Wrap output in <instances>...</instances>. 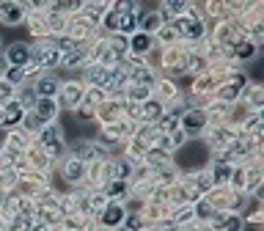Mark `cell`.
Segmentation results:
<instances>
[{
  "instance_id": "obj_28",
  "label": "cell",
  "mask_w": 264,
  "mask_h": 231,
  "mask_svg": "<svg viewBox=\"0 0 264 231\" xmlns=\"http://www.w3.org/2000/svg\"><path fill=\"white\" fill-rule=\"evenodd\" d=\"M165 11H171V14H182V11H185V3H182V0H171V3L165 6Z\"/></svg>"
},
{
  "instance_id": "obj_20",
  "label": "cell",
  "mask_w": 264,
  "mask_h": 231,
  "mask_svg": "<svg viewBox=\"0 0 264 231\" xmlns=\"http://www.w3.org/2000/svg\"><path fill=\"white\" fill-rule=\"evenodd\" d=\"M212 176H215V182H226L228 176H231V165H228V162H218L215 171H212Z\"/></svg>"
},
{
  "instance_id": "obj_32",
  "label": "cell",
  "mask_w": 264,
  "mask_h": 231,
  "mask_svg": "<svg viewBox=\"0 0 264 231\" xmlns=\"http://www.w3.org/2000/svg\"><path fill=\"white\" fill-rule=\"evenodd\" d=\"M11 97V85L9 83H0V99H9Z\"/></svg>"
},
{
  "instance_id": "obj_9",
  "label": "cell",
  "mask_w": 264,
  "mask_h": 231,
  "mask_svg": "<svg viewBox=\"0 0 264 231\" xmlns=\"http://www.w3.org/2000/svg\"><path fill=\"white\" fill-rule=\"evenodd\" d=\"M0 19L9 25H17L22 19V6L17 3H9V0H0Z\"/></svg>"
},
{
  "instance_id": "obj_1",
  "label": "cell",
  "mask_w": 264,
  "mask_h": 231,
  "mask_svg": "<svg viewBox=\"0 0 264 231\" xmlns=\"http://www.w3.org/2000/svg\"><path fill=\"white\" fill-rule=\"evenodd\" d=\"M31 61L39 66H58L61 64V50L55 44H42L36 52H31Z\"/></svg>"
},
{
  "instance_id": "obj_23",
  "label": "cell",
  "mask_w": 264,
  "mask_h": 231,
  "mask_svg": "<svg viewBox=\"0 0 264 231\" xmlns=\"http://www.w3.org/2000/svg\"><path fill=\"white\" fill-rule=\"evenodd\" d=\"M22 77H25V69H14V66H11L9 74H6V83H9V85H14V83H19Z\"/></svg>"
},
{
  "instance_id": "obj_10",
  "label": "cell",
  "mask_w": 264,
  "mask_h": 231,
  "mask_svg": "<svg viewBox=\"0 0 264 231\" xmlns=\"http://www.w3.org/2000/svg\"><path fill=\"white\" fill-rule=\"evenodd\" d=\"M182 127H185V132H198V130H204V124H207V115L204 113H198V110H190L187 115H182Z\"/></svg>"
},
{
  "instance_id": "obj_25",
  "label": "cell",
  "mask_w": 264,
  "mask_h": 231,
  "mask_svg": "<svg viewBox=\"0 0 264 231\" xmlns=\"http://www.w3.org/2000/svg\"><path fill=\"white\" fill-rule=\"evenodd\" d=\"M64 99H69V102H66V105H74V102L80 99V91H77V88H74V85H69V88H66V91H64Z\"/></svg>"
},
{
  "instance_id": "obj_31",
  "label": "cell",
  "mask_w": 264,
  "mask_h": 231,
  "mask_svg": "<svg viewBox=\"0 0 264 231\" xmlns=\"http://www.w3.org/2000/svg\"><path fill=\"white\" fill-rule=\"evenodd\" d=\"M116 19H119V17H116V11H110V14L105 17V25H107V28H113V31H116Z\"/></svg>"
},
{
  "instance_id": "obj_14",
  "label": "cell",
  "mask_w": 264,
  "mask_h": 231,
  "mask_svg": "<svg viewBox=\"0 0 264 231\" xmlns=\"http://www.w3.org/2000/svg\"><path fill=\"white\" fill-rule=\"evenodd\" d=\"M138 22L143 25V33L149 36V33H154L162 25V14L160 11H149V14H143V17H138Z\"/></svg>"
},
{
  "instance_id": "obj_18",
  "label": "cell",
  "mask_w": 264,
  "mask_h": 231,
  "mask_svg": "<svg viewBox=\"0 0 264 231\" xmlns=\"http://www.w3.org/2000/svg\"><path fill=\"white\" fill-rule=\"evenodd\" d=\"M234 55H237V58H242V61H250V58L256 55V47L250 44V42H240V44L234 47Z\"/></svg>"
},
{
  "instance_id": "obj_4",
  "label": "cell",
  "mask_w": 264,
  "mask_h": 231,
  "mask_svg": "<svg viewBox=\"0 0 264 231\" xmlns=\"http://www.w3.org/2000/svg\"><path fill=\"white\" fill-rule=\"evenodd\" d=\"M42 143H44V149L52 154V157H58L61 149H64V140H61V130H58V127H44Z\"/></svg>"
},
{
  "instance_id": "obj_29",
  "label": "cell",
  "mask_w": 264,
  "mask_h": 231,
  "mask_svg": "<svg viewBox=\"0 0 264 231\" xmlns=\"http://www.w3.org/2000/svg\"><path fill=\"white\" fill-rule=\"evenodd\" d=\"M190 217H193V209L185 207V209H179V212H176V223H187Z\"/></svg>"
},
{
  "instance_id": "obj_11",
  "label": "cell",
  "mask_w": 264,
  "mask_h": 231,
  "mask_svg": "<svg viewBox=\"0 0 264 231\" xmlns=\"http://www.w3.org/2000/svg\"><path fill=\"white\" fill-rule=\"evenodd\" d=\"M36 99H52L58 94V80L55 77H44V80H39L36 83Z\"/></svg>"
},
{
  "instance_id": "obj_7",
  "label": "cell",
  "mask_w": 264,
  "mask_h": 231,
  "mask_svg": "<svg viewBox=\"0 0 264 231\" xmlns=\"http://www.w3.org/2000/svg\"><path fill=\"white\" fill-rule=\"evenodd\" d=\"M116 31L119 33H127V36H132L135 28H138V6H135L132 11H121V14H116Z\"/></svg>"
},
{
  "instance_id": "obj_22",
  "label": "cell",
  "mask_w": 264,
  "mask_h": 231,
  "mask_svg": "<svg viewBox=\"0 0 264 231\" xmlns=\"http://www.w3.org/2000/svg\"><path fill=\"white\" fill-rule=\"evenodd\" d=\"M223 231H242V220L240 217H223Z\"/></svg>"
},
{
  "instance_id": "obj_16",
  "label": "cell",
  "mask_w": 264,
  "mask_h": 231,
  "mask_svg": "<svg viewBox=\"0 0 264 231\" xmlns=\"http://www.w3.org/2000/svg\"><path fill=\"white\" fill-rule=\"evenodd\" d=\"M143 119H146V121H157V119H162V105H160V102L146 99V105H143Z\"/></svg>"
},
{
  "instance_id": "obj_26",
  "label": "cell",
  "mask_w": 264,
  "mask_h": 231,
  "mask_svg": "<svg viewBox=\"0 0 264 231\" xmlns=\"http://www.w3.org/2000/svg\"><path fill=\"white\" fill-rule=\"evenodd\" d=\"M11 231H31V220H28V217H17Z\"/></svg>"
},
{
  "instance_id": "obj_5",
  "label": "cell",
  "mask_w": 264,
  "mask_h": 231,
  "mask_svg": "<svg viewBox=\"0 0 264 231\" xmlns=\"http://www.w3.org/2000/svg\"><path fill=\"white\" fill-rule=\"evenodd\" d=\"M22 115H25V107H22V102L11 99L9 105H6V110L0 113V124H3V127H14L17 121H22Z\"/></svg>"
},
{
  "instance_id": "obj_24",
  "label": "cell",
  "mask_w": 264,
  "mask_h": 231,
  "mask_svg": "<svg viewBox=\"0 0 264 231\" xmlns=\"http://www.w3.org/2000/svg\"><path fill=\"white\" fill-rule=\"evenodd\" d=\"M176 124H179V115H165V119H162V130L165 132L176 130Z\"/></svg>"
},
{
  "instance_id": "obj_17",
  "label": "cell",
  "mask_w": 264,
  "mask_h": 231,
  "mask_svg": "<svg viewBox=\"0 0 264 231\" xmlns=\"http://www.w3.org/2000/svg\"><path fill=\"white\" fill-rule=\"evenodd\" d=\"M94 157H97V146H94V143H80V146H74V160L85 162V160H94Z\"/></svg>"
},
{
  "instance_id": "obj_2",
  "label": "cell",
  "mask_w": 264,
  "mask_h": 231,
  "mask_svg": "<svg viewBox=\"0 0 264 231\" xmlns=\"http://www.w3.org/2000/svg\"><path fill=\"white\" fill-rule=\"evenodd\" d=\"M6 58H9V64L14 66V69H22V66L31 64V47L22 44V42H14L6 50Z\"/></svg>"
},
{
  "instance_id": "obj_13",
  "label": "cell",
  "mask_w": 264,
  "mask_h": 231,
  "mask_svg": "<svg viewBox=\"0 0 264 231\" xmlns=\"http://www.w3.org/2000/svg\"><path fill=\"white\" fill-rule=\"evenodd\" d=\"M88 80L94 85L107 88V83H110V66H94V69H88Z\"/></svg>"
},
{
  "instance_id": "obj_19",
  "label": "cell",
  "mask_w": 264,
  "mask_h": 231,
  "mask_svg": "<svg viewBox=\"0 0 264 231\" xmlns=\"http://www.w3.org/2000/svg\"><path fill=\"white\" fill-rule=\"evenodd\" d=\"M130 97L138 99V102H146V99H152V88H149V85H132Z\"/></svg>"
},
{
  "instance_id": "obj_27",
  "label": "cell",
  "mask_w": 264,
  "mask_h": 231,
  "mask_svg": "<svg viewBox=\"0 0 264 231\" xmlns=\"http://www.w3.org/2000/svg\"><path fill=\"white\" fill-rule=\"evenodd\" d=\"M237 94H240V85H226V88L220 91V97H223V99H237Z\"/></svg>"
},
{
  "instance_id": "obj_21",
  "label": "cell",
  "mask_w": 264,
  "mask_h": 231,
  "mask_svg": "<svg viewBox=\"0 0 264 231\" xmlns=\"http://www.w3.org/2000/svg\"><path fill=\"white\" fill-rule=\"evenodd\" d=\"M127 193V185L121 179H113L110 185H107V195H110V198H119V195H124Z\"/></svg>"
},
{
  "instance_id": "obj_33",
  "label": "cell",
  "mask_w": 264,
  "mask_h": 231,
  "mask_svg": "<svg viewBox=\"0 0 264 231\" xmlns=\"http://www.w3.org/2000/svg\"><path fill=\"white\" fill-rule=\"evenodd\" d=\"M193 212H195V215H201V217H209V212H212V209H209L207 204H201V207H195V209H193Z\"/></svg>"
},
{
  "instance_id": "obj_6",
  "label": "cell",
  "mask_w": 264,
  "mask_h": 231,
  "mask_svg": "<svg viewBox=\"0 0 264 231\" xmlns=\"http://www.w3.org/2000/svg\"><path fill=\"white\" fill-rule=\"evenodd\" d=\"M33 119H36L39 124L52 121V119H55V102H52V99H36V102H33Z\"/></svg>"
},
{
  "instance_id": "obj_12",
  "label": "cell",
  "mask_w": 264,
  "mask_h": 231,
  "mask_svg": "<svg viewBox=\"0 0 264 231\" xmlns=\"http://www.w3.org/2000/svg\"><path fill=\"white\" fill-rule=\"evenodd\" d=\"M83 176H85V162H80V160L72 157V160L64 165V179H66V182H80Z\"/></svg>"
},
{
  "instance_id": "obj_15",
  "label": "cell",
  "mask_w": 264,
  "mask_h": 231,
  "mask_svg": "<svg viewBox=\"0 0 264 231\" xmlns=\"http://www.w3.org/2000/svg\"><path fill=\"white\" fill-rule=\"evenodd\" d=\"M127 44H130L132 52H146L149 47H152V36H146V33H132V39Z\"/></svg>"
},
{
  "instance_id": "obj_35",
  "label": "cell",
  "mask_w": 264,
  "mask_h": 231,
  "mask_svg": "<svg viewBox=\"0 0 264 231\" xmlns=\"http://www.w3.org/2000/svg\"><path fill=\"white\" fill-rule=\"evenodd\" d=\"M0 231H3V228H0Z\"/></svg>"
},
{
  "instance_id": "obj_8",
  "label": "cell",
  "mask_w": 264,
  "mask_h": 231,
  "mask_svg": "<svg viewBox=\"0 0 264 231\" xmlns=\"http://www.w3.org/2000/svg\"><path fill=\"white\" fill-rule=\"evenodd\" d=\"M124 217H127L124 207H121V204H110V207H105V212H102V223L107 228H116V226L124 223Z\"/></svg>"
},
{
  "instance_id": "obj_30",
  "label": "cell",
  "mask_w": 264,
  "mask_h": 231,
  "mask_svg": "<svg viewBox=\"0 0 264 231\" xmlns=\"http://www.w3.org/2000/svg\"><path fill=\"white\" fill-rule=\"evenodd\" d=\"M124 220H127V228H130V231H138V228H140V220H138V217H124Z\"/></svg>"
},
{
  "instance_id": "obj_34",
  "label": "cell",
  "mask_w": 264,
  "mask_h": 231,
  "mask_svg": "<svg viewBox=\"0 0 264 231\" xmlns=\"http://www.w3.org/2000/svg\"><path fill=\"white\" fill-rule=\"evenodd\" d=\"M171 140H173V146H179V143H182V140H185V132H176V135H173V138H171Z\"/></svg>"
},
{
  "instance_id": "obj_3",
  "label": "cell",
  "mask_w": 264,
  "mask_h": 231,
  "mask_svg": "<svg viewBox=\"0 0 264 231\" xmlns=\"http://www.w3.org/2000/svg\"><path fill=\"white\" fill-rule=\"evenodd\" d=\"M173 25H176V31H179L182 36H187V39H201L204 36V22H198L195 17H179Z\"/></svg>"
}]
</instances>
